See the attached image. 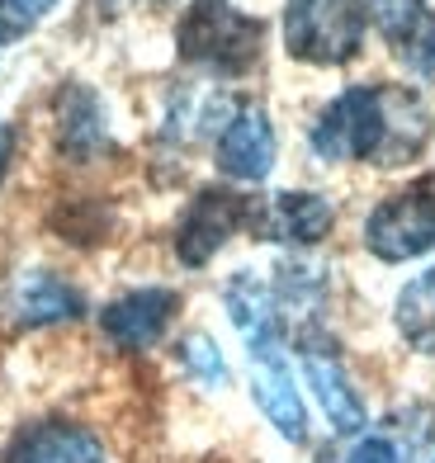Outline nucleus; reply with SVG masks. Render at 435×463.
<instances>
[{"label":"nucleus","instance_id":"4468645a","mask_svg":"<svg viewBox=\"0 0 435 463\" xmlns=\"http://www.w3.org/2000/svg\"><path fill=\"white\" fill-rule=\"evenodd\" d=\"M57 146L61 156L71 161H90L109 146V123H105V109H99L95 90L86 86H67L57 99Z\"/></svg>","mask_w":435,"mask_h":463},{"label":"nucleus","instance_id":"aec40b11","mask_svg":"<svg viewBox=\"0 0 435 463\" xmlns=\"http://www.w3.org/2000/svg\"><path fill=\"white\" fill-rule=\"evenodd\" d=\"M430 463H435V458H430Z\"/></svg>","mask_w":435,"mask_h":463},{"label":"nucleus","instance_id":"20e7f679","mask_svg":"<svg viewBox=\"0 0 435 463\" xmlns=\"http://www.w3.org/2000/svg\"><path fill=\"white\" fill-rule=\"evenodd\" d=\"M364 246H369V256H379L388 265L426 256L435 246V180L421 175L383 194L374 203V213L364 218Z\"/></svg>","mask_w":435,"mask_h":463},{"label":"nucleus","instance_id":"9b49d317","mask_svg":"<svg viewBox=\"0 0 435 463\" xmlns=\"http://www.w3.org/2000/svg\"><path fill=\"white\" fill-rule=\"evenodd\" d=\"M331 227H336V208H331V199L313 194V189H284V194L251 208V232L260 241L317 246L331 237Z\"/></svg>","mask_w":435,"mask_h":463},{"label":"nucleus","instance_id":"f03ea898","mask_svg":"<svg viewBox=\"0 0 435 463\" xmlns=\"http://www.w3.org/2000/svg\"><path fill=\"white\" fill-rule=\"evenodd\" d=\"M265 43H270L265 19L246 14L232 0H190L175 24V52L184 67L222 80L251 76L265 57Z\"/></svg>","mask_w":435,"mask_h":463},{"label":"nucleus","instance_id":"f3484780","mask_svg":"<svg viewBox=\"0 0 435 463\" xmlns=\"http://www.w3.org/2000/svg\"><path fill=\"white\" fill-rule=\"evenodd\" d=\"M180 360H184V369H190L199 383H209V388H222V383H227V364H222V354H218V345H213V335H203V331L184 335Z\"/></svg>","mask_w":435,"mask_h":463},{"label":"nucleus","instance_id":"f257e3e1","mask_svg":"<svg viewBox=\"0 0 435 463\" xmlns=\"http://www.w3.org/2000/svg\"><path fill=\"white\" fill-rule=\"evenodd\" d=\"M435 128V114L411 86H350L322 104L313 118V152L331 165H379L402 171L411 165Z\"/></svg>","mask_w":435,"mask_h":463},{"label":"nucleus","instance_id":"6e6552de","mask_svg":"<svg viewBox=\"0 0 435 463\" xmlns=\"http://www.w3.org/2000/svg\"><path fill=\"white\" fill-rule=\"evenodd\" d=\"M298 360H303V378H307V388H313L322 416L331 420V430H336V435H360L369 411L360 402L355 383H350L345 364L336 360V350H331L322 335H313V331L303 335L298 331Z\"/></svg>","mask_w":435,"mask_h":463},{"label":"nucleus","instance_id":"f8f14e48","mask_svg":"<svg viewBox=\"0 0 435 463\" xmlns=\"http://www.w3.org/2000/svg\"><path fill=\"white\" fill-rule=\"evenodd\" d=\"M0 463H109V458L95 430L52 416L19 430L5 445V454H0Z\"/></svg>","mask_w":435,"mask_h":463},{"label":"nucleus","instance_id":"a211bd4d","mask_svg":"<svg viewBox=\"0 0 435 463\" xmlns=\"http://www.w3.org/2000/svg\"><path fill=\"white\" fill-rule=\"evenodd\" d=\"M345 463H402V454H398V445H392V439L369 435V439H360V445L350 449Z\"/></svg>","mask_w":435,"mask_h":463},{"label":"nucleus","instance_id":"2eb2a0df","mask_svg":"<svg viewBox=\"0 0 435 463\" xmlns=\"http://www.w3.org/2000/svg\"><path fill=\"white\" fill-rule=\"evenodd\" d=\"M392 326L411 350L435 354V269L402 284L398 303H392Z\"/></svg>","mask_w":435,"mask_h":463},{"label":"nucleus","instance_id":"0eeeda50","mask_svg":"<svg viewBox=\"0 0 435 463\" xmlns=\"http://www.w3.org/2000/svg\"><path fill=\"white\" fill-rule=\"evenodd\" d=\"M275 156H279V137H275V123L260 104H237L227 123L218 128L213 142V161L227 180H241V184H260L265 175L275 171Z\"/></svg>","mask_w":435,"mask_h":463},{"label":"nucleus","instance_id":"39448f33","mask_svg":"<svg viewBox=\"0 0 435 463\" xmlns=\"http://www.w3.org/2000/svg\"><path fill=\"white\" fill-rule=\"evenodd\" d=\"M241 341H246V354H251V392H256V407L265 411V420H270V426L288 439V445H303V439H307V411H303L298 383H294L288 360H284L279 322L241 326Z\"/></svg>","mask_w":435,"mask_h":463},{"label":"nucleus","instance_id":"6ab92c4d","mask_svg":"<svg viewBox=\"0 0 435 463\" xmlns=\"http://www.w3.org/2000/svg\"><path fill=\"white\" fill-rule=\"evenodd\" d=\"M14 146H19V133H14V123H0V184H5L10 165H14Z\"/></svg>","mask_w":435,"mask_h":463},{"label":"nucleus","instance_id":"ddd939ff","mask_svg":"<svg viewBox=\"0 0 435 463\" xmlns=\"http://www.w3.org/2000/svg\"><path fill=\"white\" fill-rule=\"evenodd\" d=\"M80 317H86V298L61 275L33 269V275L14 284V322L19 326H61V322H80Z\"/></svg>","mask_w":435,"mask_h":463},{"label":"nucleus","instance_id":"9d476101","mask_svg":"<svg viewBox=\"0 0 435 463\" xmlns=\"http://www.w3.org/2000/svg\"><path fill=\"white\" fill-rule=\"evenodd\" d=\"M369 24H379L388 52L411 76L435 86V10L430 0H364Z\"/></svg>","mask_w":435,"mask_h":463},{"label":"nucleus","instance_id":"423d86ee","mask_svg":"<svg viewBox=\"0 0 435 463\" xmlns=\"http://www.w3.org/2000/svg\"><path fill=\"white\" fill-rule=\"evenodd\" d=\"M251 208L256 203L232 184H203L175 222V260L184 269H203L241 227H251Z\"/></svg>","mask_w":435,"mask_h":463},{"label":"nucleus","instance_id":"dca6fc26","mask_svg":"<svg viewBox=\"0 0 435 463\" xmlns=\"http://www.w3.org/2000/svg\"><path fill=\"white\" fill-rule=\"evenodd\" d=\"M57 5L61 0H0V48L14 43V38H24V33H33Z\"/></svg>","mask_w":435,"mask_h":463},{"label":"nucleus","instance_id":"1a4fd4ad","mask_svg":"<svg viewBox=\"0 0 435 463\" xmlns=\"http://www.w3.org/2000/svg\"><path fill=\"white\" fill-rule=\"evenodd\" d=\"M180 312V293L175 288H161V284H147V288H128L118 293L114 303H105V312H99V331L109 335V341L118 350H152L165 326L175 322Z\"/></svg>","mask_w":435,"mask_h":463},{"label":"nucleus","instance_id":"7ed1b4c3","mask_svg":"<svg viewBox=\"0 0 435 463\" xmlns=\"http://www.w3.org/2000/svg\"><path fill=\"white\" fill-rule=\"evenodd\" d=\"M284 52L303 67H345L369 33L364 0H284Z\"/></svg>","mask_w":435,"mask_h":463}]
</instances>
